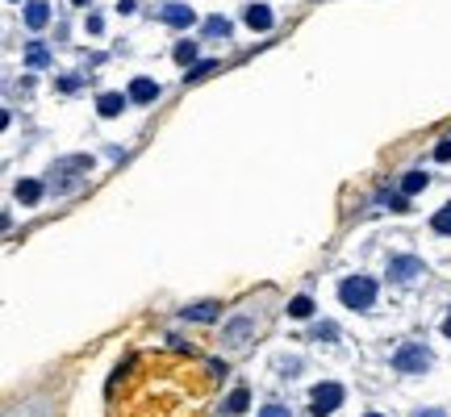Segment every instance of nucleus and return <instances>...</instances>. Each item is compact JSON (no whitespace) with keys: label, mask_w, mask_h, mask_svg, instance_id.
Masks as SVG:
<instances>
[{"label":"nucleus","mask_w":451,"mask_h":417,"mask_svg":"<svg viewBox=\"0 0 451 417\" xmlns=\"http://www.w3.org/2000/svg\"><path fill=\"white\" fill-rule=\"evenodd\" d=\"M226 363L192 359V350H163V355H130L117 363L109 380L113 417H200L205 401L213 396Z\"/></svg>","instance_id":"f257e3e1"},{"label":"nucleus","mask_w":451,"mask_h":417,"mask_svg":"<svg viewBox=\"0 0 451 417\" xmlns=\"http://www.w3.org/2000/svg\"><path fill=\"white\" fill-rule=\"evenodd\" d=\"M338 300L347 309H356V313H368L376 305V280L372 276H347L338 284Z\"/></svg>","instance_id":"f03ea898"},{"label":"nucleus","mask_w":451,"mask_h":417,"mask_svg":"<svg viewBox=\"0 0 451 417\" xmlns=\"http://www.w3.org/2000/svg\"><path fill=\"white\" fill-rule=\"evenodd\" d=\"M426 368H430V350H426L422 342L397 346V355H393V372H401V376H422Z\"/></svg>","instance_id":"7ed1b4c3"},{"label":"nucleus","mask_w":451,"mask_h":417,"mask_svg":"<svg viewBox=\"0 0 451 417\" xmlns=\"http://www.w3.org/2000/svg\"><path fill=\"white\" fill-rule=\"evenodd\" d=\"M338 405H343V384H334V380H326L310 392V413L314 417H330Z\"/></svg>","instance_id":"20e7f679"},{"label":"nucleus","mask_w":451,"mask_h":417,"mask_svg":"<svg viewBox=\"0 0 451 417\" xmlns=\"http://www.w3.org/2000/svg\"><path fill=\"white\" fill-rule=\"evenodd\" d=\"M255 330H259V326H255V318H251V313H238V318L222 330V342H226L230 350H242V346H246V338H255Z\"/></svg>","instance_id":"39448f33"},{"label":"nucleus","mask_w":451,"mask_h":417,"mask_svg":"<svg viewBox=\"0 0 451 417\" xmlns=\"http://www.w3.org/2000/svg\"><path fill=\"white\" fill-rule=\"evenodd\" d=\"M414 276H426V263H422L418 254H397V259H389V280L406 284V280H414Z\"/></svg>","instance_id":"423d86ee"},{"label":"nucleus","mask_w":451,"mask_h":417,"mask_svg":"<svg viewBox=\"0 0 451 417\" xmlns=\"http://www.w3.org/2000/svg\"><path fill=\"white\" fill-rule=\"evenodd\" d=\"M180 313H184V322H218L222 318V305L218 300H200V305H188Z\"/></svg>","instance_id":"0eeeda50"},{"label":"nucleus","mask_w":451,"mask_h":417,"mask_svg":"<svg viewBox=\"0 0 451 417\" xmlns=\"http://www.w3.org/2000/svg\"><path fill=\"white\" fill-rule=\"evenodd\" d=\"M126 104H130V96H122V92H105L96 100V113L100 117H122L126 113Z\"/></svg>","instance_id":"6e6552de"},{"label":"nucleus","mask_w":451,"mask_h":417,"mask_svg":"<svg viewBox=\"0 0 451 417\" xmlns=\"http://www.w3.org/2000/svg\"><path fill=\"white\" fill-rule=\"evenodd\" d=\"M159 96V84L155 80H146V75H138L134 84H130V100L134 104H150V100H155Z\"/></svg>","instance_id":"1a4fd4ad"},{"label":"nucleus","mask_w":451,"mask_h":417,"mask_svg":"<svg viewBox=\"0 0 451 417\" xmlns=\"http://www.w3.org/2000/svg\"><path fill=\"white\" fill-rule=\"evenodd\" d=\"M242 21H246L251 29H272V21H276V17H272V9H268V5H251V9L242 13Z\"/></svg>","instance_id":"9d476101"},{"label":"nucleus","mask_w":451,"mask_h":417,"mask_svg":"<svg viewBox=\"0 0 451 417\" xmlns=\"http://www.w3.org/2000/svg\"><path fill=\"white\" fill-rule=\"evenodd\" d=\"M46 21H50V5H46V0H30V5H25V25L42 29Z\"/></svg>","instance_id":"9b49d317"},{"label":"nucleus","mask_w":451,"mask_h":417,"mask_svg":"<svg viewBox=\"0 0 451 417\" xmlns=\"http://www.w3.org/2000/svg\"><path fill=\"white\" fill-rule=\"evenodd\" d=\"M163 21H167V25H176V29H184V25H192V21H196V13H192L188 5H167V9H163Z\"/></svg>","instance_id":"f8f14e48"},{"label":"nucleus","mask_w":451,"mask_h":417,"mask_svg":"<svg viewBox=\"0 0 451 417\" xmlns=\"http://www.w3.org/2000/svg\"><path fill=\"white\" fill-rule=\"evenodd\" d=\"M426 184H430L426 171H406L401 176V196H418V192H426Z\"/></svg>","instance_id":"ddd939ff"},{"label":"nucleus","mask_w":451,"mask_h":417,"mask_svg":"<svg viewBox=\"0 0 451 417\" xmlns=\"http://www.w3.org/2000/svg\"><path fill=\"white\" fill-rule=\"evenodd\" d=\"M288 318H297V322L314 318V300H310V296H292V300H288Z\"/></svg>","instance_id":"4468645a"},{"label":"nucleus","mask_w":451,"mask_h":417,"mask_svg":"<svg viewBox=\"0 0 451 417\" xmlns=\"http://www.w3.org/2000/svg\"><path fill=\"white\" fill-rule=\"evenodd\" d=\"M17 200H21V204H38V200H42V184H38V180H21V184H17Z\"/></svg>","instance_id":"2eb2a0df"},{"label":"nucleus","mask_w":451,"mask_h":417,"mask_svg":"<svg viewBox=\"0 0 451 417\" xmlns=\"http://www.w3.org/2000/svg\"><path fill=\"white\" fill-rule=\"evenodd\" d=\"M246 405H251V396H246V388H234L226 401H222V409L226 413H246Z\"/></svg>","instance_id":"dca6fc26"},{"label":"nucleus","mask_w":451,"mask_h":417,"mask_svg":"<svg viewBox=\"0 0 451 417\" xmlns=\"http://www.w3.org/2000/svg\"><path fill=\"white\" fill-rule=\"evenodd\" d=\"M209 71H218V59H205V63H196V67H188V75H184V84H196V80H205Z\"/></svg>","instance_id":"f3484780"},{"label":"nucleus","mask_w":451,"mask_h":417,"mask_svg":"<svg viewBox=\"0 0 451 417\" xmlns=\"http://www.w3.org/2000/svg\"><path fill=\"white\" fill-rule=\"evenodd\" d=\"M430 226H435V234H451V204L439 208V213L430 217Z\"/></svg>","instance_id":"a211bd4d"},{"label":"nucleus","mask_w":451,"mask_h":417,"mask_svg":"<svg viewBox=\"0 0 451 417\" xmlns=\"http://www.w3.org/2000/svg\"><path fill=\"white\" fill-rule=\"evenodd\" d=\"M205 34H213V38H230V21H226V17H209V21H205Z\"/></svg>","instance_id":"6ab92c4d"},{"label":"nucleus","mask_w":451,"mask_h":417,"mask_svg":"<svg viewBox=\"0 0 451 417\" xmlns=\"http://www.w3.org/2000/svg\"><path fill=\"white\" fill-rule=\"evenodd\" d=\"M334 338H338V326H334V322L314 326V342H334Z\"/></svg>","instance_id":"aec40b11"},{"label":"nucleus","mask_w":451,"mask_h":417,"mask_svg":"<svg viewBox=\"0 0 451 417\" xmlns=\"http://www.w3.org/2000/svg\"><path fill=\"white\" fill-rule=\"evenodd\" d=\"M192 59H196V42H180V46H176V63L188 67Z\"/></svg>","instance_id":"412c9836"},{"label":"nucleus","mask_w":451,"mask_h":417,"mask_svg":"<svg viewBox=\"0 0 451 417\" xmlns=\"http://www.w3.org/2000/svg\"><path fill=\"white\" fill-rule=\"evenodd\" d=\"M25 63H30V67H42V63H46V50H42V46H30V55H25Z\"/></svg>","instance_id":"4be33fe9"},{"label":"nucleus","mask_w":451,"mask_h":417,"mask_svg":"<svg viewBox=\"0 0 451 417\" xmlns=\"http://www.w3.org/2000/svg\"><path fill=\"white\" fill-rule=\"evenodd\" d=\"M435 159H439V163H451V138H443V142L435 146Z\"/></svg>","instance_id":"5701e85b"},{"label":"nucleus","mask_w":451,"mask_h":417,"mask_svg":"<svg viewBox=\"0 0 451 417\" xmlns=\"http://www.w3.org/2000/svg\"><path fill=\"white\" fill-rule=\"evenodd\" d=\"M259 417H292V413H288L284 405H264V409H259Z\"/></svg>","instance_id":"b1692460"},{"label":"nucleus","mask_w":451,"mask_h":417,"mask_svg":"<svg viewBox=\"0 0 451 417\" xmlns=\"http://www.w3.org/2000/svg\"><path fill=\"white\" fill-rule=\"evenodd\" d=\"M414 417H447V413H443V409H418Z\"/></svg>","instance_id":"393cba45"},{"label":"nucleus","mask_w":451,"mask_h":417,"mask_svg":"<svg viewBox=\"0 0 451 417\" xmlns=\"http://www.w3.org/2000/svg\"><path fill=\"white\" fill-rule=\"evenodd\" d=\"M443 338H451V313L443 318Z\"/></svg>","instance_id":"a878e982"},{"label":"nucleus","mask_w":451,"mask_h":417,"mask_svg":"<svg viewBox=\"0 0 451 417\" xmlns=\"http://www.w3.org/2000/svg\"><path fill=\"white\" fill-rule=\"evenodd\" d=\"M364 417H384V413H364Z\"/></svg>","instance_id":"bb28decb"}]
</instances>
